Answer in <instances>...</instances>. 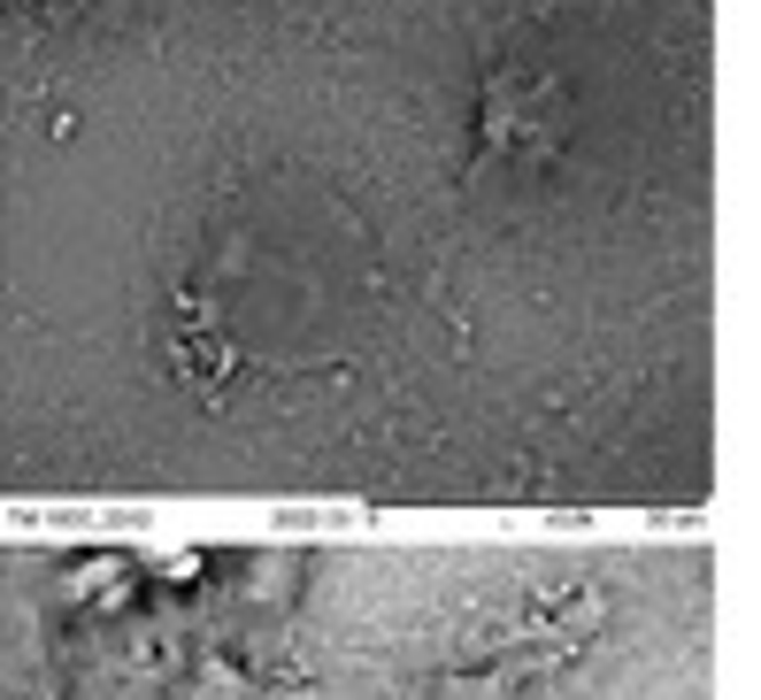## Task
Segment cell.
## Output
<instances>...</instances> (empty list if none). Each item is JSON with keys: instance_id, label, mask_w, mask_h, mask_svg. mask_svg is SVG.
<instances>
[{"instance_id": "cell-2", "label": "cell", "mask_w": 761, "mask_h": 700, "mask_svg": "<svg viewBox=\"0 0 761 700\" xmlns=\"http://www.w3.org/2000/svg\"><path fill=\"white\" fill-rule=\"evenodd\" d=\"M0 700H723L708 532L0 539Z\"/></svg>"}, {"instance_id": "cell-1", "label": "cell", "mask_w": 761, "mask_h": 700, "mask_svg": "<svg viewBox=\"0 0 761 700\" xmlns=\"http://www.w3.org/2000/svg\"><path fill=\"white\" fill-rule=\"evenodd\" d=\"M715 0H0V508L700 523Z\"/></svg>"}]
</instances>
